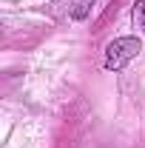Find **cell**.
I'll list each match as a JSON object with an SVG mask.
<instances>
[{
	"mask_svg": "<svg viewBox=\"0 0 145 148\" xmlns=\"http://www.w3.org/2000/svg\"><path fill=\"white\" fill-rule=\"evenodd\" d=\"M140 49H142V43L137 37H117V40H111L105 46V69L108 71L125 69L128 63L140 54Z\"/></svg>",
	"mask_w": 145,
	"mask_h": 148,
	"instance_id": "cell-1",
	"label": "cell"
},
{
	"mask_svg": "<svg viewBox=\"0 0 145 148\" xmlns=\"http://www.w3.org/2000/svg\"><path fill=\"white\" fill-rule=\"evenodd\" d=\"M88 14V3H80V9H74V20H83Z\"/></svg>",
	"mask_w": 145,
	"mask_h": 148,
	"instance_id": "cell-2",
	"label": "cell"
}]
</instances>
